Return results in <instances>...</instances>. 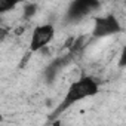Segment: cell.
<instances>
[{
	"label": "cell",
	"mask_w": 126,
	"mask_h": 126,
	"mask_svg": "<svg viewBox=\"0 0 126 126\" xmlns=\"http://www.w3.org/2000/svg\"><path fill=\"white\" fill-rule=\"evenodd\" d=\"M99 92V83L95 77L92 76H82L80 79H77L76 82H73L64 98H62V101L59 102V105L53 110V113L50 114V117L55 120L58 119V116L61 113H64L65 110H68L70 107H73L74 104L86 99V98H91V96H95L96 94Z\"/></svg>",
	"instance_id": "cell-1"
},
{
	"label": "cell",
	"mask_w": 126,
	"mask_h": 126,
	"mask_svg": "<svg viewBox=\"0 0 126 126\" xmlns=\"http://www.w3.org/2000/svg\"><path fill=\"white\" fill-rule=\"evenodd\" d=\"M122 33V24L113 14L101 15L94 19V28H92V37L95 39H104L114 34Z\"/></svg>",
	"instance_id": "cell-2"
},
{
	"label": "cell",
	"mask_w": 126,
	"mask_h": 126,
	"mask_svg": "<svg viewBox=\"0 0 126 126\" xmlns=\"http://www.w3.org/2000/svg\"><path fill=\"white\" fill-rule=\"evenodd\" d=\"M55 37V27L53 24H40L37 25L30 37V52L42 50L45 46H47Z\"/></svg>",
	"instance_id": "cell-3"
},
{
	"label": "cell",
	"mask_w": 126,
	"mask_h": 126,
	"mask_svg": "<svg viewBox=\"0 0 126 126\" xmlns=\"http://www.w3.org/2000/svg\"><path fill=\"white\" fill-rule=\"evenodd\" d=\"M99 6H101V3L96 2V0H76V2H73L68 6V9L65 12V19L68 22L80 21L85 16H88L91 12L96 11Z\"/></svg>",
	"instance_id": "cell-4"
},
{
	"label": "cell",
	"mask_w": 126,
	"mask_h": 126,
	"mask_svg": "<svg viewBox=\"0 0 126 126\" xmlns=\"http://www.w3.org/2000/svg\"><path fill=\"white\" fill-rule=\"evenodd\" d=\"M37 11H39V6L36 5V3H25L24 5V18L25 19H30V18H33L36 14H37Z\"/></svg>",
	"instance_id": "cell-5"
},
{
	"label": "cell",
	"mask_w": 126,
	"mask_h": 126,
	"mask_svg": "<svg viewBox=\"0 0 126 126\" xmlns=\"http://www.w3.org/2000/svg\"><path fill=\"white\" fill-rule=\"evenodd\" d=\"M117 65L120 68H126V45L120 50V55H119V59H117Z\"/></svg>",
	"instance_id": "cell-6"
},
{
	"label": "cell",
	"mask_w": 126,
	"mask_h": 126,
	"mask_svg": "<svg viewBox=\"0 0 126 126\" xmlns=\"http://www.w3.org/2000/svg\"><path fill=\"white\" fill-rule=\"evenodd\" d=\"M14 8H15V3H12V2H6V0H2V2H0V12L2 14L11 11Z\"/></svg>",
	"instance_id": "cell-7"
},
{
	"label": "cell",
	"mask_w": 126,
	"mask_h": 126,
	"mask_svg": "<svg viewBox=\"0 0 126 126\" xmlns=\"http://www.w3.org/2000/svg\"><path fill=\"white\" fill-rule=\"evenodd\" d=\"M47 126H62V123H61V120H59V119H55V120H52V123H50V125H47Z\"/></svg>",
	"instance_id": "cell-8"
}]
</instances>
